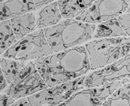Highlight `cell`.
<instances>
[{
  "label": "cell",
  "instance_id": "obj_1",
  "mask_svg": "<svg viewBox=\"0 0 130 106\" xmlns=\"http://www.w3.org/2000/svg\"><path fill=\"white\" fill-rule=\"evenodd\" d=\"M48 87L63 84L83 76L90 69L85 46H76L34 61Z\"/></svg>",
  "mask_w": 130,
  "mask_h": 106
},
{
  "label": "cell",
  "instance_id": "obj_2",
  "mask_svg": "<svg viewBox=\"0 0 130 106\" xmlns=\"http://www.w3.org/2000/svg\"><path fill=\"white\" fill-rule=\"evenodd\" d=\"M96 26L94 24L70 19L44 28L43 31L51 49L57 53L88 41L93 37Z\"/></svg>",
  "mask_w": 130,
  "mask_h": 106
},
{
  "label": "cell",
  "instance_id": "obj_3",
  "mask_svg": "<svg viewBox=\"0 0 130 106\" xmlns=\"http://www.w3.org/2000/svg\"><path fill=\"white\" fill-rule=\"evenodd\" d=\"M91 70L111 64L130 53V36L95 39L84 45Z\"/></svg>",
  "mask_w": 130,
  "mask_h": 106
},
{
  "label": "cell",
  "instance_id": "obj_4",
  "mask_svg": "<svg viewBox=\"0 0 130 106\" xmlns=\"http://www.w3.org/2000/svg\"><path fill=\"white\" fill-rule=\"evenodd\" d=\"M53 54L43 29H40L17 41L3 55L4 58L26 62Z\"/></svg>",
  "mask_w": 130,
  "mask_h": 106
},
{
  "label": "cell",
  "instance_id": "obj_5",
  "mask_svg": "<svg viewBox=\"0 0 130 106\" xmlns=\"http://www.w3.org/2000/svg\"><path fill=\"white\" fill-rule=\"evenodd\" d=\"M47 88L34 61H29L6 88L4 94L15 101L31 96Z\"/></svg>",
  "mask_w": 130,
  "mask_h": 106
},
{
  "label": "cell",
  "instance_id": "obj_6",
  "mask_svg": "<svg viewBox=\"0 0 130 106\" xmlns=\"http://www.w3.org/2000/svg\"><path fill=\"white\" fill-rule=\"evenodd\" d=\"M85 77L83 75L58 85L48 87L27 98L32 106H57L75 92L84 88Z\"/></svg>",
  "mask_w": 130,
  "mask_h": 106
},
{
  "label": "cell",
  "instance_id": "obj_7",
  "mask_svg": "<svg viewBox=\"0 0 130 106\" xmlns=\"http://www.w3.org/2000/svg\"><path fill=\"white\" fill-rule=\"evenodd\" d=\"M130 0H96L75 18L90 24H100L126 13Z\"/></svg>",
  "mask_w": 130,
  "mask_h": 106
},
{
  "label": "cell",
  "instance_id": "obj_8",
  "mask_svg": "<svg viewBox=\"0 0 130 106\" xmlns=\"http://www.w3.org/2000/svg\"><path fill=\"white\" fill-rule=\"evenodd\" d=\"M123 80L130 81V53L111 64L86 76L84 88L100 87L108 83Z\"/></svg>",
  "mask_w": 130,
  "mask_h": 106
},
{
  "label": "cell",
  "instance_id": "obj_9",
  "mask_svg": "<svg viewBox=\"0 0 130 106\" xmlns=\"http://www.w3.org/2000/svg\"><path fill=\"white\" fill-rule=\"evenodd\" d=\"M129 81H115L100 87L82 89L57 106H101L111 94Z\"/></svg>",
  "mask_w": 130,
  "mask_h": 106
},
{
  "label": "cell",
  "instance_id": "obj_10",
  "mask_svg": "<svg viewBox=\"0 0 130 106\" xmlns=\"http://www.w3.org/2000/svg\"><path fill=\"white\" fill-rule=\"evenodd\" d=\"M36 10L34 0H6L0 3V22Z\"/></svg>",
  "mask_w": 130,
  "mask_h": 106
},
{
  "label": "cell",
  "instance_id": "obj_11",
  "mask_svg": "<svg viewBox=\"0 0 130 106\" xmlns=\"http://www.w3.org/2000/svg\"><path fill=\"white\" fill-rule=\"evenodd\" d=\"M10 26L17 41L36 31V16L33 12L25 14L10 20Z\"/></svg>",
  "mask_w": 130,
  "mask_h": 106
},
{
  "label": "cell",
  "instance_id": "obj_12",
  "mask_svg": "<svg viewBox=\"0 0 130 106\" xmlns=\"http://www.w3.org/2000/svg\"><path fill=\"white\" fill-rule=\"evenodd\" d=\"M62 19L57 1H54L40 9L36 17V29L53 26L61 22Z\"/></svg>",
  "mask_w": 130,
  "mask_h": 106
},
{
  "label": "cell",
  "instance_id": "obj_13",
  "mask_svg": "<svg viewBox=\"0 0 130 106\" xmlns=\"http://www.w3.org/2000/svg\"><path fill=\"white\" fill-rule=\"evenodd\" d=\"M96 0H58L59 8L64 19H75Z\"/></svg>",
  "mask_w": 130,
  "mask_h": 106
},
{
  "label": "cell",
  "instance_id": "obj_14",
  "mask_svg": "<svg viewBox=\"0 0 130 106\" xmlns=\"http://www.w3.org/2000/svg\"><path fill=\"white\" fill-rule=\"evenodd\" d=\"M127 36L118 18H114L100 23L96 26L94 39L111 38Z\"/></svg>",
  "mask_w": 130,
  "mask_h": 106
},
{
  "label": "cell",
  "instance_id": "obj_15",
  "mask_svg": "<svg viewBox=\"0 0 130 106\" xmlns=\"http://www.w3.org/2000/svg\"><path fill=\"white\" fill-rule=\"evenodd\" d=\"M26 64V62L11 58H0V68L7 84H10L19 75Z\"/></svg>",
  "mask_w": 130,
  "mask_h": 106
},
{
  "label": "cell",
  "instance_id": "obj_16",
  "mask_svg": "<svg viewBox=\"0 0 130 106\" xmlns=\"http://www.w3.org/2000/svg\"><path fill=\"white\" fill-rule=\"evenodd\" d=\"M101 106H130V81L115 91Z\"/></svg>",
  "mask_w": 130,
  "mask_h": 106
},
{
  "label": "cell",
  "instance_id": "obj_17",
  "mask_svg": "<svg viewBox=\"0 0 130 106\" xmlns=\"http://www.w3.org/2000/svg\"><path fill=\"white\" fill-rule=\"evenodd\" d=\"M17 41L10 26V20L0 22V56Z\"/></svg>",
  "mask_w": 130,
  "mask_h": 106
},
{
  "label": "cell",
  "instance_id": "obj_18",
  "mask_svg": "<svg viewBox=\"0 0 130 106\" xmlns=\"http://www.w3.org/2000/svg\"><path fill=\"white\" fill-rule=\"evenodd\" d=\"M117 18L127 36H130V12L123 14Z\"/></svg>",
  "mask_w": 130,
  "mask_h": 106
},
{
  "label": "cell",
  "instance_id": "obj_19",
  "mask_svg": "<svg viewBox=\"0 0 130 106\" xmlns=\"http://www.w3.org/2000/svg\"><path fill=\"white\" fill-rule=\"evenodd\" d=\"M14 102V99L5 94L0 95V106H9Z\"/></svg>",
  "mask_w": 130,
  "mask_h": 106
},
{
  "label": "cell",
  "instance_id": "obj_20",
  "mask_svg": "<svg viewBox=\"0 0 130 106\" xmlns=\"http://www.w3.org/2000/svg\"><path fill=\"white\" fill-rule=\"evenodd\" d=\"M56 0H34L36 10L40 9L43 7L53 3Z\"/></svg>",
  "mask_w": 130,
  "mask_h": 106
},
{
  "label": "cell",
  "instance_id": "obj_21",
  "mask_svg": "<svg viewBox=\"0 0 130 106\" xmlns=\"http://www.w3.org/2000/svg\"><path fill=\"white\" fill-rule=\"evenodd\" d=\"M9 106H32L29 102L28 98H23L18 99L17 101L14 102Z\"/></svg>",
  "mask_w": 130,
  "mask_h": 106
},
{
  "label": "cell",
  "instance_id": "obj_22",
  "mask_svg": "<svg viewBox=\"0 0 130 106\" xmlns=\"http://www.w3.org/2000/svg\"><path fill=\"white\" fill-rule=\"evenodd\" d=\"M7 85H8V84H7L6 81L4 78L3 74L1 68H0V93L3 91L7 87Z\"/></svg>",
  "mask_w": 130,
  "mask_h": 106
},
{
  "label": "cell",
  "instance_id": "obj_23",
  "mask_svg": "<svg viewBox=\"0 0 130 106\" xmlns=\"http://www.w3.org/2000/svg\"><path fill=\"white\" fill-rule=\"evenodd\" d=\"M128 12H130V2H129V6H128V9H127L126 12V13H128Z\"/></svg>",
  "mask_w": 130,
  "mask_h": 106
},
{
  "label": "cell",
  "instance_id": "obj_24",
  "mask_svg": "<svg viewBox=\"0 0 130 106\" xmlns=\"http://www.w3.org/2000/svg\"><path fill=\"white\" fill-rule=\"evenodd\" d=\"M6 1V0H0V3L2 2H3V1Z\"/></svg>",
  "mask_w": 130,
  "mask_h": 106
}]
</instances>
